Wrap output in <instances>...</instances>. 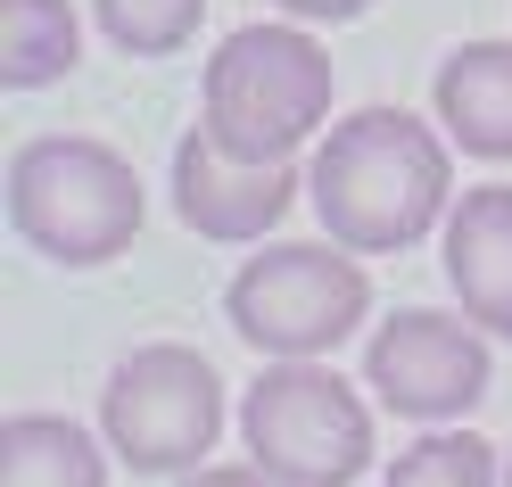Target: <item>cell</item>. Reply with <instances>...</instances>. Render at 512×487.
<instances>
[{"label": "cell", "instance_id": "7", "mask_svg": "<svg viewBox=\"0 0 512 487\" xmlns=\"http://www.w3.org/2000/svg\"><path fill=\"white\" fill-rule=\"evenodd\" d=\"M488 331L471 314H438V306H405L364 339V388L405 421H463L488 397Z\"/></svg>", "mask_w": 512, "mask_h": 487}, {"label": "cell", "instance_id": "8", "mask_svg": "<svg viewBox=\"0 0 512 487\" xmlns=\"http://www.w3.org/2000/svg\"><path fill=\"white\" fill-rule=\"evenodd\" d=\"M298 190H306L298 157H240L207 124L174 141V215L215 248H265V232H281V215L298 207Z\"/></svg>", "mask_w": 512, "mask_h": 487}, {"label": "cell", "instance_id": "4", "mask_svg": "<svg viewBox=\"0 0 512 487\" xmlns=\"http://www.w3.org/2000/svg\"><path fill=\"white\" fill-rule=\"evenodd\" d=\"M248 463L273 487H356L372 471V405L331 372V355L265 364L240 397Z\"/></svg>", "mask_w": 512, "mask_h": 487}, {"label": "cell", "instance_id": "16", "mask_svg": "<svg viewBox=\"0 0 512 487\" xmlns=\"http://www.w3.org/2000/svg\"><path fill=\"white\" fill-rule=\"evenodd\" d=\"M182 487H273L256 463H199V471H182Z\"/></svg>", "mask_w": 512, "mask_h": 487}, {"label": "cell", "instance_id": "12", "mask_svg": "<svg viewBox=\"0 0 512 487\" xmlns=\"http://www.w3.org/2000/svg\"><path fill=\"white\" fill-rule=\"evenodd\" d=\"M83 58V17L67 0H0V83L42 91L58 75H75Z\"/></svg>", "mask_w": 512, "mask_h": 487}, {"label": "cell", "instance_id": "15", "mask_svg": "<svg viewBox=\"0 0 512 487\" xmlns=\"http://www.w3.org/2000/svg\"><path fill=\"white\" fill-rule=\"evenodd\" d=\"M281 17H298V25H347V17H364L372 0H273Z\"/></svg>", "mask_w": 512, "mask_h": 487}, {"label": "cell", "instance_id": "1", "mask_svg": "<svg viewBox=\"0 0 512 487\" xmlns=\"http://www.w3.org/2000/svg\"><path fill=\"white\" fill-rule=\"evenodd\" d=\"M306 199L323 232L356 256L422 248L455 207V141L446 124H422L405 108H356L314 141Z\"/></svg>", "mask_w": 512, "mask_h": 487}, {"label": "cell", "instance_id": "3", "mask_svg": "<svg viewBox=\"0 0 512 487\" xmlns=\"http://www.w3.org/2000/svg\"><path fill=\"white\" fill-rule=\"evenodd\" d=\"M149 190L133 157L91 133H42L9 157V232L50 265H108L141 240Z\"/></svg>", "mask_w": 512, "mask_h": 487}, {"label": "cell", "instance_id": "5", "mask_svg": "<svg viewBox=\"0 0 512 487\" xmlns=\"http://www.w3.org/2000/svg\"><path fill=\"white\" fill-rule=\"evenodd\" d=\"M223 314L232 331L265 355V364H290V355H331L364 331L372 314V273L356 265V248L323 240H273L265 256H248L223 289Z\"/></svg>", "mask_w": 512, "mask_h": 487}, {"label": "cell", "instance_id": "6", "mask_svg": "<svg viewBox=\"0 0 512 487\" xmlns=\"http://www.w3.org/2000/svg\"><path fill=\"white\" fill-rule=\"evenodd\" d=\"M100 438L116 446L124 471L141 479H174L199 471L215 438H223V380L199 347L182 339H149L133 347L100 388Z\"/></svg>", "mask_w": 512, "mask_h": 487}, {"label": "cell", "instance_id": "14", "mask_svg": "<svg viewBox=\"0 0 512 487\" xmlns=\"http://www.w3.org/2000/svg\"><path fill=\"white\" fill-rule=\"evenodd\" d=\"M380 487H496V446L438 421L430 438H413L397 463H389V479H380Z\"/></svg>", "mask_w": 512, "mask_h": 487}, {"label": "cell", "instance_id": "13", "mask_svg": "<svg viewBox=\"0 0 512 487\" xmlns=\"http://www.w3.org/2000/svg\"><path fill=\"white\" fill-rule=\"evenodd\" d=\"M91 17H100V34L124 58H174L199 42L207 0H91Z\"/></svg>", "mask_w": 512, "mask_h": 487}, {"label": "cell", "instance_id": "17", "mask_svg": "<svg viewBox=\"0 0 512 487\" xmlns=\"http://www.w3.org/2000/svg\"><path fill=\"white\" fill-rule=\"evenodd\" d=\"M504 487H512V454H504Z\"/></svg>", "mask_w": 512, "mask_h": 487}, {"label": "cell", "instance_id": "2", "mask_svg": "<svg viewBox=\"0 0 512 487\" xmlns=\"http://www.w3.org/2000/svg\"><path fill=\"white\" fill-rule=\"evenodd\" d=\"M331 100L339 67L298 17L223 34L199 75V124L240 157H298L306 141L331 133Z\"/></svg>", "mask_w": 512, "mask_h": 487}, {"label": "cell", "instance_id": "11", "mask_svg": "<svg viewBox=\"0 0 512 487\" xmlns=\"http://www.w3.org/2000/svg\"><path fill=\"white\" fill-rule=\"evenodd\" d=\"M108 438L67 413H9L0 421V487H108Z\"/></svg>", "mask_w": 512, "mask_h": 487}, {"label": "cell", "instance_id": "10", "mask_svg": "<svg viewBox=\"0 0 512 487\" xmlns=\"http://www.w3.org/2000/svg\"><path fill=\"white\" fill-rule=\"evenodd\" d=\"M430 108L463 157L512 166V42H463L438 58Z\"/></svg>", "mask_w": 512, "mask_h": 487}, {"label": "cell", "instance_id": "9", "mask_svg": "<svg viewBox=\"0 0 512 487\" xmlns=\"http://www.w3.org/2000/svg\"><path fill=\"white\" fill-rule=\"evenodd\" d=\"M438 265L455 306L488 339H512V182H471L438 223Z\"/></svg>", "mask_w": 512, "mask_h": 487}]
</instances>
